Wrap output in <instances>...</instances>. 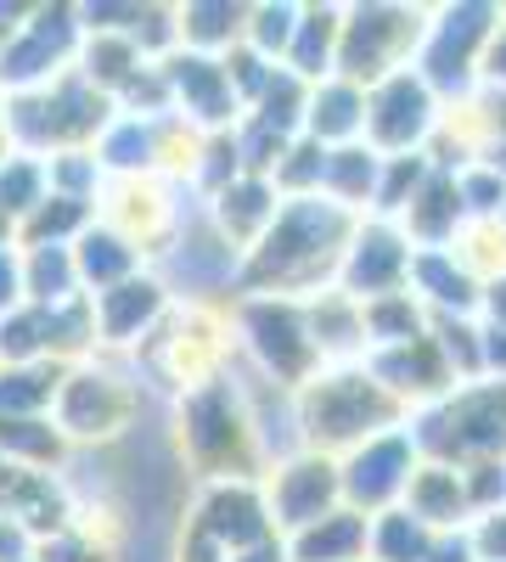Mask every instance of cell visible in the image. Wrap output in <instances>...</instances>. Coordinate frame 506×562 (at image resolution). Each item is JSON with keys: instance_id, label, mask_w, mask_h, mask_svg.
<instances>
[{"instance_id": "30", "label": "cell", "mask_w": 506, "mask_h": 562, "mask_svg": "<svg viewBox=\"0 0 506 562\" xmlns=\"http://www.w3.org/2000/svg\"><path fill=\"white\" fill-rule=\"evenodd\" d=\"M378 169H383V158L366 147V140H355V147H333L327 153V169H321V198L349 209L355 220H366L372 192H378Z\"/></svg>"}, {"instance_id": "6", "label": "cell", "mask_w": 506, "mask_h": 562, "mask_svg": "<svg viewBox=\"0 0 506 562\" xmlns=\"http://www.w3.org/2000/svg\"><path fill=\"white\" fill-rule=\"evenodd\" d=\"M113 124V102L97 97L74 68L63 79H52L45 90H23L7 97V135L12 153L29 158H57V153H90L97 135Z\"/></svg>"}, {"instance_id": "7", "label": "cell", "mask_w": 506, "mask_h": 562, "mask_svg": "<svg viewBox=\"0 0 506 562\" xmlns=\"http://www.w3.org/2000/svg\"><path fill=\"white\" fill-rule=\"evenodd\" d=\"M501 12L506 7H495V0H456V7L428 12L411 74L434 90L439 108H456L479 90V63H484V45H490Z\"/></svg>"}, {"instance_id": "39", "label": "cell", "mask_w": 506, "mask_h": 562, "mask_svg": "<svg viewBox=\"0 0 506 562\" xmlns=\"http://www.w3.org/2000/svg\"><path fill=\"white\" fill-rule=\"evenodd\" d=\"M434 175V158L428 153H405V158H383L378 169V192H372V220H400V209L417 198V186Z\"/></svg>"}, {"instance_id": "38", "label": "cell", "mask_w": 506, "mask_h": 562, "mask_svg": "<svg viewBox=\"0 0 506 562\" xmlns=\"http://www.w3.org/2000/svg\"><path fill=\"white\" fill-rule=\"evenodd\" d=\"M293 29H299V7H293V0H259V7H248L243 45L254 57H265L270 68H282L288 45H293Z\"/></svg>"}, {"instance_id": "54", "label": "cell", "mask_w": 506, "mask_h": 562, "mask_svg": "<svg viewBox=\"0 0 506 562\" xmlns=\"http://www.w3.org/2000/svg\"><path fill=\"white\" fill-rule=\"evenodd\" d=\"M23 18V7H0V40H7L12 34V23Z\"/></svg>"}, {"instance_id": "55", "label": "cell", "mask_w": 506, "mask_h": 562, "mask_svg": "<svg viewBox=\"0 0 506 562\" xmlns=\"http://www.w3.org/2000/svg\"><path fill=\"white\" fill-rule=\"evenodd\" d=\"M29 562H34V557H29Z\"/></svg>"}, {"instance_id": "50", "label": "cell", "mask_w": 506, "mask_h": 562, "mask_svg": "<svg viewBox=\"0 0 506 562\" xmlns=\"http://www.w3.org/2000/svg\"><path fill=\"white\" fill-rule=\"evenodd\" d=\"M423 562H479V557H473L468 535H439V540H434V551H428Z\"/></svg>"}, {"instance_id": "12", "label": "cell", "mask_w": 506, "mask_h": 562, "mask_svg": "<svg viewBox=\"0 0 506 562\" xmlns=\"http://www.w3.org/2000/svg\"><path fill=\"white\" fill-rule=\"evenodd\" d=\"M423 467L417 445H411L405 422L378 439L355 445L349 456H338V495L349 512H360V518H378V512L400 506L405 490H411V473Z\"/></svg>"}, {"instance_id": "8", "label": "cell", "mask_w": 506, "mask_h": 562, "mask_svg": "<svg viewBox=\"0 0 506 562\" xmlns=\"http://www.w3.org/2000/svg\"><path fill=\"white\" fill-rule=\"evenodd\" d=\"M135 411H142V383H130L102 355H90L63 371L57 400H52V428L63 434L68 450H97L130 434Z\"/></svg>"}, {"instance_id": "44", "label": "cell", "mask_w": 506, "mask_h": 562, "mask_svg": "<svg viewBox=\"0 0 506 562\" xmlns=\"http://www.w3.org/2000/svg\"><path fill=\"white\" fill-rule=\"evenodd\" d=\"M462 535H468V546H473L479 562H506V506H495V512H484V518H473Z\"/></svg>"}, {"instance_id": "23", "label": "cell", "mask_w": 506, "mask_h": 562, "mask_svg": "<svg viewBox=\"0 0 506 562\" xmlns=\"http://www.w3.org/2000/svg\"><path fill=\"white\" fill-rule=\"evenodd\" d=\"M405 231V243L411 248H456V237L468 231V214H462V198H456V180L445 169H434L423 186H417V198H411L394 220Z\"/></svg>"}, {"instance_id": "24", "label": "cell", "mask_w": 506, "mask_h": 562, "mask_svg": "<svg viewBox=\"0 0 506 562\" xmlns=\"http://www.w3.org/2000/svg\"><path fill=\"white\" fill-rule=\"evenodd\" d=\"M417 524H428L434 535H462L473 524V512H468V490H462V473L445 461H423L417 473H411V490L400 501Z\"/></svg>"}, {"instance_id": "49", "label": "cell", "mask_w": 506, "mask_h": 562, "mask_svg": "<svg viewBox=\"0 0 506 562\" xmlns=\"http://www.w3.org/2000/svg\"><path fill=\"white\" fill-rule=\"evenodd\" d=\"M175 562H225V551H214L203 535L180 529V546H175Z\"/></svg>"}, {"instance_id": "47", "label": "cell", "mask_w": 506, "mask_h": 562, "mask_svg": "<svg viewBox=\"0 0 506 562\" xmlns=\"http://www.w3.org/2000/svg\"><path fill=\"white\" fill-rule=\"evenodd\" d=\"M479 85H495V90H506V12H501V23H495V34H490V45H484Z\"/></svg>"}, {"instance_id": "52", "label": "cell", "mask_w": 506, "mask_h": 562, "mask_svg": "<svg viewBox=\"0 0 506 562\" xmlns=\"http://www.w3.org/2000/svg\"><path fill=\"white\" fill-rule=\"evenodd\" d=\"M12 158V135H7V97H0V164Z\"/></svg>"}, {"instance_id": "14", "label": "cell", "mask_w": 506, "mask_h": 562, "mask_svg": "<svg viewBox=\"0 0 506 562\" xmlns=\"http://www.w3.org/2000/svg\"><path fill=\"white\" fill-rule=\"evenodd\" d=\"M164 90H169V119H180L198 135H232L243 124V102L232 79H225L220 57H198V52H169L158 63Z\"/></svg>"}, {"instance_id": "4", "label": "cell", "mask_w": 506, "mask_h": 562, "mask_svg": "<svg viewBox=\"0 0 506 562\" xmlns=\"http://www.w3.org/2000/svg\"><path fill=\"white\" fill-rule=\"evenodd\" d=\"M225 326H232V349H243V366L270 389L299 394L321 371V355L304 326V299L237 293L225 304Z\"/></svg>"}, {"instance_id": "2", "label": "cell", "mask_w": 506, "mask_h": 562, "mask_svg": "<svg viewBox=\"0 0 506 562\" xmlns=\"http://www.w3.org/2000/svg\"><path fill=\"white\" fill-rule=\"evenodd\" d=\"M293 422H299V450L338 461L355 445L400 428L405 411L394 405V394L372 378V371H366V360H355V366H321L293 394Z\"/></svg>"}, {"instance_id": "22", "label": "cell", "mask_w": 506, "mask_h": 562, "mask_svg": "<svg viewBox=\"0 0 506 562\" xmlns=\"http://www.w3.org/2000/svg\"><path fill=\"white\" fill-rule=\"evenodd\" d=\"M366 130V90L327 74L321 85H310V97H304V124L299 135L315 140L321 153H333V147H355Z\"/></svg>"}, {"instance_id": "1", "label": "cell", "mask_w": 506, "mask_h": 562, "mask_svg": "<svg viewBox=\"0 0 506 562\" xmlns=\"http://www.w3.org/2000/svg\"><path fill=\"white\" fill-rule=\"evenodd\" d=\"M355 214L327 198H288L276 209L270 231L243 254L237 293H270V299H315L333 288L338 259L349 248ZM232 293V299H237Z\"/></svg>"}, {"instance_id": "46", "label": "cell", "mask_w": 506, "mask_h": 562, "mask_svg": "<svg viewBox=\"0 0 506 562\" xmlns=\"http://www.w3.org/2000/svg\"><path fill=\"white\" fill-rule=\"evenodd\" d=\"M23 310V254L0 248V315Z\"/></svg>"}, {"instance_id": "21", "label": "cell", "mask_w": 506, "mask_h": 562, "mask_svg": "<svg viewBox=\"0 0 506 562\" xmlns=\"http://www.w3.org/2000/svg\"><path fill=\"white\" fill-rule=\"evenodd\" d=\"M68 254H74V276H79V293L85 299H97V293L119 288V281H130L135 270H147V254L135 248L124 231H113L102 220H90L79 237L68 243Z\"/></svg>"}, {"instance_id": "31", "label": "cell", "mask_w": 506, "mask_h": 562, "mask_svg": "<svg viewBox=\"0 0 506 562\" xmlns=\"http://www.w3.org/2000/svg\"><path fill=\"white\" fill-rule=\"evenodd\" d=\"M0 461L34 467V473H63L68 445L52 428V416H0Z\"/></svg>"}, {"instance_id": "19", "label": "cell", "mask_w": 506, "mask_h": 562, "mask_svg": "<svg viewBox=\"0 0 506 562\" xmlns=\"http://www.w3.org/2000/svg\"><path fill=\"white\" fill-rule=\"evenodd\" d=\"M479 288H484V281L468 270V259L456 254V248H423V254H411L405 293L423 304L428 326L434 321H473L479 315Z\"/></svg>"}, {"instance_id": "37", "label": "cell", "mask_w": 506, "mask_h": 562, "mask_svg": "<svg viewBox=\"0 0 506 562\" xmlns=\"http://www.w3.org/2000/svg\"><path fill=\"white\" fill-rule=\"evenodd\" d=\"M90 220H97V209H90V203H74V198H57L52 192L18 225V248H68Z\"/></svg>"}, {"instance_id": "35", "label": "cell", "mask_w": 506, "mask_h": 562, "mask_svg": "<svg viewBox=\"0 0 506 562\" xmlns=\"http://www.w3.org/2000/svg\"><path fill=\"white\" fill-rule=\"evenodd\" d=\"M68 366H0V416H52L57 383Z\"/></svg>"}, {"instance_id": "9", "label": "cell", "mask_w": 506, "mask_h": 562, "mask_svg": "<svg viewBox=\"0 0 506 562\" xmlns=\"http://www.w3.org/2000/svg\"><path fill=\"white\" fill-rule=\"evenodd\" d=\"M428 7H400V0H366V7H344L338 23V63L333 74L372 90L378 79L411 68L417 57V40H423Z\"/></svg>"}, {"instance_id": "5", "label": "cell", "mask_w": 506, "mask_h": 562, "mask_svg": "<svg viewBox=\"0 0 506 562\" xmlns=\"http://www.w3.org/2000/svg\"><path fill=\"white\" fill-rule=\"evenodd\" d=\"M405 434L423 461L473 467V461H506V383H462L445 400L405 416Z\"/></svg>"}, {"instance_id": "45", "label": "cell", "mask_w": 506, "mask_h": 562, "mask_svg": "<svg viewBox=\"0 0 506 562\" xmlns=\"http://www.w3.org/2000/svg\"><path fill=\"white\" fill-rule=\"evenodd\" d=\"M479 326H495V333H506V270L484 276V288H479Z\"/></svg>"}, {"instance_id": "53", "label": "cell", "mask_w": 506, "mask_h": 562, "mask_svg": "<svg viewBox=\"0 0 506 562\" xmlns=\"http://www.w3.org/2000/svg\"><path fill=\"white\" fill-rule=\"evenodd\" d=\"M0 248H18V225L7 220V209H0Z\"/></svg>"}, {"instance_id": "10", "label": "cell", "mask_w": 506, "mask_h": 562, "mask_svg": "<svg viewBox=\"0 0 506 562\" xmlns=\"http://www.w3.org/2000/svg\"><path fill=\"white\" fill-rule=\"evenodd\" d=\"M79 12L74 7H23L12 34L0 40V97H23L63 79L79 57Z\"/></svg>"}, {"instance_id": "18", "label": "cell", "mask_w": 506, "mask_h": 562, "mask_svg": "<svg viewBox=\"0 0 506 562\" xmlns=\"http://www.w3.org/2000/svg\"><path fill=\"white\" fill-rule=\"evenodd\" d=\"M366 371H372V378L394 394V405H400L405 416L423 411V405H434V400H445V394L456 389V378H450V366H445L434 333L411 338V344H400V349L366 355Z\"/></svg>"}, {"instance_id": "17", "label": "cell", "mask_w": 506, "mask_h": 562, "mask_svg": "<svg viewBox=\"0 0 506 562\" xmlns=\"http://www.w3.org/2000/svg\"><path fill=\"white\" fill-rule=\"evenodd\" d=\"M187 529L203 535L214 551L237 557L259 540H276L270 512H265V490L259 479H220V484H198V501L187 512Z\"/></svg>"}, {"instance_id": "42", "label": "cell", "mask_w": 506, "mask_h": 562, "mask_svg": "<svg viewBox=\"0 0 506 562\" xmlns=\"http://www.w3.org/2000/svg\"><path fill=\"white\" fill-rule=\"evenodd\" d=\"M456 180V198H462V214H468V225H495L501 220V209H506V180L490 169V164H462L450 175Z\"/></svg>"}, {"instance_id": "48", "label": "cell", "mask_w": 506, "mask_h": 562, "mask_svg": "<svg viewBox=\"0 0 506 562\" xmlns=\"http://www.w3.org/2000/svg\"><path fill=\"white\" fill-rule=\"evenodd\" d=\"M29 557H34V540L12 518H0V562H29Z\"/></svg>"}, {"instance_id": "27", "label": "cell", "mask_w": 506, "mask_h": 562, "mask_svg": "<svg viewBox=\"0 0 506 562\" xmlns=\"http://www.w3.org/2000/svg\"><path fill=\"white\" fill-rule=\"evenodd\" d=\"M147 68H153V63L135 52L124 34H85V40H79V57H74V74L97 90V97H108V102H119Z\"/></svg>"}, {"instance_id": "15", "label": "cell", "mask_w": 506, "mask_h": 562, "mask_svg": "<svg viewBox=\"0 0 506 562\" xmlns=\"http://www.w3.org/2000/svg\"><path fill=\"white\" fill-rule=\"evenodd\" d=\"M259 490H265V512H270L276 540H288V535L321 524L327 512L344 506V495H338V461L310 456V450H299V456H288V461L265 467Z\"/></svg>"}, {"instance_id": "51", "label": "cell", "mask_w": 506, "mask_h": 562, "mask_svg": "<svg viewBox=\"0 0 506 562\" xmlns=\"http://www.w3.org/2000/svg\"><path fill=\"white\" fill-rule=\"evenodd\" d=\"M225 562H288V551H282V540H259V546H248V551H237V557H225Z\"/></svg>"}, {"instance_id": "36", "label": "cell", "mask_w": 506, "mask_h": 562, "mask_svg": "<svg viewBox=\"0 0 506 562\" xmlns=\"http://www.w3.org/2000/svg\"><path fill=\"white\" fill-rule=\"evenodd\" d=\"M23 254V304H68L85 299L68 248H18Z\"/></svg>"}, {"instance_id": "43", "label": "cell", "mask_w": 506, "mask_h": 562, "mask_svg": "<svg viewBox=\"0 0 506 562\" xmlns=\"http://www.w3.org/2000/svg\"><path fill=\"white\" fill-rule=\"evenodd\" d=\"M34 562H113V551L97 540V529H85V524L74 518L63 535H52V540L34 546Z\"/></svg>"}, {"instance_id": "16", "label": "cell", "mask_w": 506, "mask_h": 562, "mask_svg": "<svg viewBox=\"0 0 506 562\" xmlns=\"http://www.w3.org/2000/svg\"><path fill=\"white\" fill-rule=\"evenodd\" d=\"M411 248L405 231L394 220H355L349 231V248L338 259V276L333 288L355 304H372V299H389V293H405V276H411Z\"/></svg>"}, {"instance_id": "33", "label": "cell", "mask_w": 506, "mask_h": 562, "mask_svg": "<svg viewBox=\"0 0 506 562\" xmlns=\"http://www.w3.org/2000/svg\"><path fill=\"white\" fill-rule=\"evenodd\" d=\"M360 333H366V355L400 349V344L428 333V315H423V304L411 299V293H389V299L360 304Z\"/></svg>"}, {"instance_id": "40", "label": "cell", "mask_w": 506, "mask_h": 562, "mask_svg": "<svg viewBox=\"0 0 506 562\" xmlns=\"http://www.w3.org/2000/svg\"><path fill=\"white\" fill-rule=\"evenodd\" d=\"M45 198H52V180H45V158L12 153L7 164H0V209H7L12 225H23Z\"/></svg>"}, {"instance_id": "13", "label": "cell", "mask_w": 506, "mask_h": 562, "mask_svg": "<svg viewBox=\"0 0 506 562\" xmlns=\"http://www.w3.org/2000/svg\"><path fill=\"white\" fill-rule=\"evenodd\" d=\"M175 310V288L164 270H135L130 281H119V288L97 293L90 299V338H97V355H135L153 333L158 321Z\"/></svg>"}, {"instance_id": "26", "label": "cell", "mask_w": 506, "mask_h": 562, "mask_svg": "<svg viewBox=\"0 0 506 562\" xmlns=\"http://www.w3.org/2000/svg\"><path fill=\"white\" fill-rule=\"evenodd\" d=\"M243 23L248 7L243 0H192V7H175V52H198V57H225L243 45Z\"/></svg>"}, {"instance_id": "25", "label": "cell", "mask_w": 506, "mask_h": 562, "mask_svg": "<svg viewBox=\"0 0 506 562\" xmlns=\"http://www.w3.org/2000/svg\"><path fill=\"white\" fill-rule=\"evenodd\" d=\"M304 326H310V344H315L321 366H355V360H366L360 304H355V299H344L338 288L304 299Z\"/></svg>"}, {"instance_id": "3", "label": "cell", "mask_w": 506, "mask_h": 562, "mask_svg": "<svg viewBox=\"0 0 506 562\" xmlns=\"http://www.w3.org/2000/svg\"><path fill=\"white\" fill-rule=\"evenodd\" d=\"M175 450L198 473V484L265 479L237 371H220V378H209V383H198L175 400Z\"/></svg>"}, {"instance_id": "32", "label": "cell", "mask_w": 506, "mask_h": 562, "mask_svg": "<svg viewBox=\"0 0 506 562\" xmlns=\"http://www.w3.org/2000/svg\"><path fill=\"white\" fill-rule=\"evenodd\" d=\"M434 529L417 524L405 506H389L378 518H366V562H423L434 551Z\"/></svg>"}, {"instance_id": "11", "label": "cell", "mask_w": 506, "mask_h": 562, "mask_svg": "<svg viewBox=\"0 0 506 562\" xmlns=\"http://www.w3.org/2000/svg\"><path fill=\"white\" fill-rule=\"evenodd\" d=\"M439 124H445L439 97L411 68H400V74H389V79H378L372 90H366V130H360V140L378 158L428 153Z\"/></svg>"}, {"instance_id": "41", "label": "cell", "mask_w": 506, "mask_h": 562, "mask_svg": "<svg viewBox=\"0 0 506 562\" xmlns=\"http://www.w3.org/2000/svg\"><path fill=\"white\" fill-rule=\"evenodd\" d=\"M321 169H327V153L315 147V140H288V153L276 158L270 169V186H276V198H321Z\"/></svg>"}, {"instance_id": "20", "label": "cell", "mask_w": 506, "mask_h": 562, "mask_svg": "<svg viewBox=\"0 0 506 562\" xmlns=\"http://www.w3.org/2000/svg\"><path fill=\"white\" fill-rule=\"evenodd\" d=\"M276 209H282V198H276V186L265 180V175H237V180H225L220 192L209 198V231L232 248L237 259L265 237L270 231V220H276Z\"/></svg>"}, {"instance_id": "28", "label": "cell", "mask_w": 506, "mask_h": 562, "mask_svg": "<svg viewBox=\"0 0 506 562\" xmlns=\"http://www.w3.org/2000/svg\"><path fill=\"white\" fill-rule=\"evenodd\" d=\"M338 23H344V7H299V29L282 68L304 85H321L338 63Z\"/></svg>"}, {"instance_id": "29", "label": "cell", "mask_w": 506, "mask_h": 562, "mask_svg": "<svg viewBox=\"0 0 506 562\" xmlns=\"http://www.w3.org/2000/svg\"><path fill=\"white\" fill-rule=\"evenodd\" d=\"M282 551H288V562H366V518L338 506L321 524L288 535Z\"/></svg>"}, {"instance_id": "34", "label": "cell", "mask_w": 506, "mask_h": 562, "mask_svg": "<svg viewBox=\"0 0 506 562\" xmlns=\"http://www.w3.org/2000/svg\"><path fill=\"white\" fill-rule=\"evenodd\" d=\"M304 97H310V85H304V79H293L288 68H270L265 90L248 102L243 119L259 124V130H270V135H282V140H293L299 124H304Z\"/></svg>"}]
</instances>
